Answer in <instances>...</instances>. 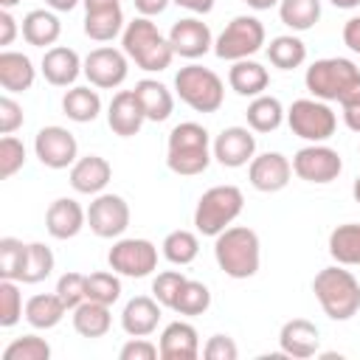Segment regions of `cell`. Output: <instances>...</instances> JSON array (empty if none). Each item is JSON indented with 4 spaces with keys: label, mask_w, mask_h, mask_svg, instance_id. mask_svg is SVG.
I'll return each instance as SVG.
<instances>
[{
    "label": "cell",
    "mask_w": 360,
    "mask_h": 360,
    "mask_svg": "<svg viewBox=\"0 0 360 360\" xmlns=\"http://www.w3.org/2000/svg\"><path fill=\"white\" fill-rule=\"evenodd\" d=\"M267 59L278 70H295V68H301L307 62V45L295 34L273 37L270 45H267Z\"/></svg>",
    "instance_id": "836d02e7"
},
{
    "label": "cell",
    "mask_w": 360,
    "mask_h": 360,
    "mask_svg": "<svg viewBox=\"0 0 360 360\" xmlns=\"http://www.w3.org/2000/svg\"><path fill=\"white\" fill-rule=\"evenodd\" d=\"M329 256L335 264H360V222H343L329 233Z\"/></svg>",
    "instance_id": "1f68e13d"
},
{
    "label": "cell",
    "mask_w": 360,
    "mask_h": 360,
    "mask_svg": "<svg viewBox=\"0 0 360 360\" xmlns=\"http://www.w3.org/2000/svg\"><path fill=\"white\" fill-rule=\"evenodd\" d=\"M112 180V166L101 155H84L70 166V186L76 194H101Z\"/></svg>",
    "instance_id": "603a6c76"
},
{
    "label": "cell",
    "mask_w": 360,
    "mask_h": 360,
    "mask_svg": "<svg viewBox=\"0 0 360 360\" xmlns=\"http://www.w3.org/2000/svg\"><path fill=\"white\" fill-rule=\"evenodd\" d=\"M287 127L292 135L309 141V143H323L335 135L338 129V115L329 107V101L321 98H295L287 110Z\"/></svg>",
    "instance_id": "9c48e42d"
},
{
    "label": "cell",
    "mask_w": 360,
    "mask_h": 360,
    "mask_svg": "<svg viewBox=\"0 0 360 360\" xmlns=\"http://www.w3.org/2000/svg\"><path fill=\"white\" fill-rule=\"evenodd\" d=\"M352 197L360 202V174H357V180H354V186H352Z\"/></svg>",
    "instance_id": "94428289"
},
{
    "label": "cell",
    "mask_w": 360,
    "mask_h": 360,
    "mask_svg": "<svg viewBox=\"0 0 360 360\" xmlns=\"http://www.w3.org/2000/svg\"><path fill=\"white\" fill-rule=\"evenodd\" d=\"M228 84H231L233 93H239L245 98H256V96H262L267 90L270 73H267L264 65H259L253 59H239L228 70Z\"/></svg>",
    "instance_id": "4316f807"
},
{
    "label": "cell",
    "mask_w": 360,
    "mask_h": 360,
    "mask_svg": "<svg viewBox=\"0 0 360 360\" xmlns=\"http://www.w3.org/2000/svg\"><path fill=\"white\" fill-rule=\"evenodd\" d=\"M59 34H62V22L48 8H34L22 17V39L34 48H45V51L53 48Z\"/></svg>",
    "instance_id": "484cf974"
},
{
    "label": "cell",
    "mask_w": 360,
    "mask_h": 360,
    "mask_svg": "<svg viewBox=\"0 0 360 360\" xmlns=\"http://www.w3.org/2000/svg\"><path fill=\"white\" fill-rule=\"evenodd\" d=\"M87 225L98 239H121L129 228V202L121 194H96L87 208Z\"/></svg>",
    "instance_id": "7c38bea8"
},
{
    "label": "cell",
    "mask_w": 360,
    "mask_h": 360,
    "mask_svg": "<svg viewBox=\"0 0 360 360\" xmlns=\"http://www.w3.org/2000/svg\"><path fill=\"white\" fill-rule=\"evenodd\" d=\"M202 357L205 360H236L239 349L231 335H211L202 346Z\"/></svg>",
    "instance_id": "7dc6e473"
},
{
    "label": "cell",
    "mask_w": 360,
    "mask_h": 360,
    "mask_svg": "<svg viewBox=\"0 0 360 360\" xmlns=\"http://www.w3.org/2000/svg\"><path fill=\"white\" fill-rule=\"evenodd\" d=\"M87 298L112 307L121 298V278L115 270H96L87 276Z\"/></svg>",
    "instance_id": "60d3db41"
},
{
    "label": "cell",
    "mask_w": 360,
    "mask_h": 360,
    "mask_svg": "<svg viewBox=\"0 0 360 360\" xmlns=\"http://www.w3.org/2000/svg\"><path fill=\"white\" fill-rule=\"evenodd\" d=\"M169 42L174 48V56H183V59H200L214 48L211 28L200 17L177 20L172 25V31H169Z\"/></svg>",
    "instance_id": "e0dca14e"
},
{
    "label": "cell",
    "mask_w": 360,
    "mask_h": 360,
    "mask_svg": "<svg viewBox=\"0 0 360 360\" xmlns=\"http://www.w3.org/2000/svg\"><path fill=\"white\" fill-rule=\"evenodd\" d=\"M42 76L48 84L53 87H68L79 79V73H84V59L65 45H53L42 53Z\"/></svg>",
    "instance_id": "ffe728a7"
},
{
    "label": "cell",
    "mask_w": 360,
    "mask_h": 360,
    "mask_svg": "<svg viewBox=\"0 0 360 360\" xmlns=\"http://www.w3.org/2000/svg\"><path fill=\"white\" fill-rule=\"evenodd\" d=\"M253 11H267V8H273V6H278V0H245Z\"/></svg>",
    "instance_id": "680465c9"
},
{
    "label": "cell",
    "mask_w": 360,
    "mask_h": 360,
    "mask_svg": "<svg viewBox=\"0 0 360 360\" xmlns=\"http://www.w3.org/2000/svg\"><path fill=\"white\" fill-rule=\"evenodd\" d=\"M340 110H343V124H346L352 132H360V93L352 96L349 101H343Z\"/></svg>",
    "instance_id": "816d5d0a"
},
{
    "label": "cell",
    "mask_w": 360,
    "mask_h": 360,
    "mask_svg": "<svg viewBox=\"0 0 360 360\" xmlns=\"http://www.w3.org/2000/svg\"><path fill=\"white\" fill-rule=\"evenodd\" d=\"M174 93L183 104H188L194 112H217L225 101V84L222 79L202 65H186L174 76Z\"/></svg>",
    "instance_id": "52a82bcc"
},
{
    "label": "cell",
    "mask_w": 360,
    "mask_h": 360,
    "mask_svg": "<svg viewBox=\"0 0 360 360\" xmlns=\"http://www.w3.org/2000/svg\"><path fill=\"white\" fill-rule=\"evenodd\" d=\"M214 259L219 270L231 278H250L262 264V242L259 233L248 225H228L214 236Z\"/></svg>",
    "instance_id": "6da1fadb"
},
{
    "label": "cell",
    "mask_w": 360,
    "mask_h": 360,
    "mask_svg": "<svg viewBox=\"0 0 360 360\" xmlns=\"http://www.w3.org/2000/svg\"><path fill=\"white\" fill-rule=\"evenodd\" d=\"M17 31H22V28H17V20H14L11 8H3V11H0V45H3V48L11 45L14 37H17Z\"/></svg>",
    "instance_id": "f907efd6"
},
{
    "label": "cell",
    "mask_w": 360,
    "mask_h": 360,
    "mask_svg": "<svg viewBox=\"0 0 360 360\" xmlns=\"http://www.w3.org/2000/svg\"><path fill=\"white\" fill-rule=\"evenodd\" d=\"M34 155L48 169H68L79 160V143L70 129L48 124L34 135Z\"/></svg>",
    "instance_id": "5bb4252c"
},
{
    "label": "cell",
    "mask_w": 360,
    "mask_h": 360,
    "mask_svg": "<svg viewBox=\"0 0 360 360\" xmlns=\"http://www.w3.org/2000/svg\"><path fill=\"white\" fill-rule=\"evenodd\" d=\"M340 172H343V160H340L338 149H332L326 143H309L292 155V174L307 183L323 186V183L338 180Z\"/></svg>",
    "instance_id": "8fae6325"
},
{
    "label": "cell",
    "mask_w": 360,
    "mask_h": 360,
    "mask_svg": "<svg viewBox=\"0 0 360 360\" xmlns=\"http://www.w3.org/2000/svg\"><path fill=\"white\" fill-rule=\"evenodd\" d=\"M160 323V301L155 295H135L124 304L121 329L129 338H149Z\"/></svg>",
    "instance_id": "7402d4cb"
},
{
    "label": "cell",
    "mask_w": 360,
    "mask_h": 360,
    "mask_svg": "<svg viewBox=\"0 0 360 360\" xmlns=\"http://www.w3.org/2000/svg\"><path fill=\"white\" fill-rule=\"evenodd\" d=\"M343 45L354 53H360V14L357 17H349L343 22Z\"/></svg>",
    "instance_id": "f5cc1de1"
},
{
    "label": "cell",
    "mask_w": 360,
    "mask_h": 360,
    "mask_svg": "<svg viewBox=\"0 0 360 360\" xmlns=\"http://www.w3.org/2000/svg\"><path fill=\"white\" fill-rule=\"evenodd\" d=\"M107 264L110 270H115L118 276L127 278H146L149 273L158 270V248L149 239H118L110 253H107Z\"/></svg>",
    "instance_id": "30bf717a"
},
{
    "label": "cell",
    "mask_w": 360,
    "mask_h": 360,
    "mask_svg": "<svg viewBox=\"0 0 360 360\" xmlns=\"http://www.w3.org/2000/svg\"><path fill=\"white\" fill-rule=\"evenodd\" d=\"M304 84L312 93V98L343 104L360 93V68L352 59L326 56V59H318L307 68Z\"/></svg>",
    "instance_id": "5b68a950"
},
{
    "label": "cell",
    "mask_w": 360,
    "mask_h": 360,
    "mask_svg": "<svg viewBox=\"0 0 360 360\" xmlns=\"http://www.w3.org/2000/svg\"><path fill=\"white\" fill-rule=\"evenodd\" d=\"M68 307L65 301L53 292H39V295H31L25 301V321L34 326V329H53L56 323H62Z\"/></svg>",
    "instance_id": "f1b7e54d"
},
{
    "label": "cell",
    "mask_w": 360,
    "mask_h": 360,
    "mask_svg": "<svg viewBox=\"0 0 360 360\" xmlns=\"http://www.w3.org/2000/svg\"><path fill=\"white\" fill-rule=\"evenodd\" d=\"M62 112L76 124L96 121L101 112V96L93 87H70L62 96Z\"/></svg>",
    "instance_id": "d6a6232c"
},
{
    "label": "cell",
    "mask_w": 360,
    "mask_h": 360,
    "mask_svg": "<svg viewBox=\"0 0 360 360\" xmlns=\"http://www.w3.org/2000/svg\"><path fill=\"white\" fill-rule=\"evenodd\" d=\"M290 177H292V163L281 152H262L248 163V180L256 191L276 194L287 188Z\"/></svg>",
    "instance_id": "2e32d148"
},
{
    "label": "cell",
    "mask_w": 360,
    "mask_h": 360,
    "mask_svg": "<svg viewBox=\"0 0 360 360\" xmlns=\"http://www.w3.org/2000/svg\"><path fill=\"white\" fill-rule=\"evenodd\" d=\"M132 3H135V8H138L141 17H158V14H163L166 6L174 3V0H132Z\"/></svg>",
    "instance_id": "db71d44e"
},
{
    "label": "cell",
    "mask_w": 360,
    "mask_h": 360,
    "mask_svg": "<svg viewBox=\"0 0 360 360\" xmlns=\"http://www.w3.org/2000/svg\"><path fill=\"white\" fill-rule=\"evenodd\" d=\"M248 127L253 132H276L284 121H287V110L281 107V101L276 96H256L250 104H248Z\"/></svg>",
    "instance_id": "4dcf8cb0"
},
{
    "label": "cell",
    "mask_w": 360,
    "mask_h": 360,
    "mask_svg": "<svg viewBox=\"0 0 360 360\" xmlns=\"http://www.w3.org/2000/svg\"><path fill=\"white\" fill-rule=\"evenodd\" d=\"M87 225V211L73 197H59L45 211V228L53 239H73Z\"/></svg>",
    "instance_id": "44dd1931"
},
{
    "label": "cell",
    "mask_w": 360,
    "mask_h": 360,
    "mask_svg": "<svg viewBox=\"0 0 360 360\" xmlns=\"http://www.w3.org/2000/svg\"><path fill=\"white\" fill-rule=\"evenodd\" d=\"M121 360H155L160 357V346H155L149 338H129L121 352H118Z\"/></svg>",
    "instance_id": "681fc988"
},
{
    "label": "cell",
    "mask_w": 360,
    "mask_h": 360,
    "mask_svg": "<svg viewBox=\"0 0 360 360\" xmlns=\"http://www.w3.org/2000/svg\"><path fill=\"white\" fill-rule=\"evenodd\" d=\"M124 11L121 6L115 8H101V11H84V34L93 42H110L118 34H124Z\"/></svg>",
    "instance_id": "e575fe53"
},
{
    "label": "cell",
    "mask_w": 360,
    "mask_h": 360,
    "mask_svg": "<svg viewBox=\"0 0 360 360\" xmlns=\"http://www.w3.org/2000/svg\"><path fill=\"white\" fill-rule=\"evenodd\" d=\"M37 68L34 62L20 51H3L0 53V84L6 93H25L34 87Z\"/></svg>",
    "instance_id": "d4e9b609"
},
{
    "label": "cell",
    "mask_w": 360,
    "mask_h": 360,
    "mask_svg": "<svg viewBox=\"0 0 360 360\" xmlns=\"http://www.w3.org/2000/svg\"><path fill=\"white\" fill-rule=\"evenodd\" d=\"M174 3L191 14H208L214 8V0H174Z\"/></svg>",
    "instance_id": "11a10c76"
},
{
    "label": "cell",
    "mask_w": 360,
    "mask_h": 360,
    "mask_svg": "<svg viewBox=\"0 0 360 360\" xmlns=\"http://www.w3.org/2000/svg\"><path fill=\"white\" fill-rule=\"evenodd\" d=\"M318 346H321V332L307 318H292L278 332V349H281L284 357L307 360V357L318 354Z\"/></svg>",
    "instance_id": "ac0fdd59"
},
{
    "label": "cell",
    "mask_w": 360,
    "mask_h": 360,
    "mask_svg": "<svg viewBox=\"0 0 360 360\" xmlns=\"http://www.w3.org/2000/svg\"><path fill=\"white\" fill-rule=\"evenodd\" d=\"M160 357L163 360H197L200 357V335L188 321H172L160 332Z\"/></svg>",
    "instance_id": "cb8c5ba5"
},
{
    "label": "cell",
    "mask_w": 360,
    "mask_h": 360,
    "mask_svg": "<svg viewBox=\"0 0 360 360\" xmlns=\"http://www.w3.org/2000/svg\"><path fill=\"white\" fill-rule=\"evenodd\" d=\"M160 250H163V259H166V262H172V264H177V267H186V264H191V262L197 259V253H200V239H197L194 231L180 228V231L166 233Z\"/></svg>",
    "instance_id": "d590c367"
},
{
    "label": "cell",
    "mask_w": 360,
    "mask_h": 360,
    "mask_svg": "<svg viewBox=\"0 0 360 360\" xmlns=\"http://www.w3.org/2000/svg\"><path fill=\"white\" fill-rule=\"evenodd\" d=\"M25 166V143L14 135L0 138V177L8 180Z\"/></svg>",
    "instance_id": "ee69618b"
},
{
    "label": "cell",
    "mask_w": 360,
    "mask_h": 360,
    "mask_svg": "<svg viewBox=\"0 0 360 360\" xmlns=\"http://www.w3.org/2000/svg\"><path fill=\"white\" fill-rule=\"evenodd\" d=\"M183 284H186V276H183L180 270H163V273H158V276L152 278V295L160 301V307L172 309Z\"/></svg>",
    "instance_id": "f6af8a7d"
},
{
    "label": "cell",
    "mask_w": 360,
    "mask_h": 360,
    "mask_svg": "<svg viewBox=\"0 0 360 360\" xmlns=\"http://www.w3.org/2000/svg\"><path fill=\"white\" fill-rule=\"evenodd\" d=\"M48 357H51V343L39 335L14 338L3 349V360H48Z\"/></svg>",
    "instance_id": "7bdbcfd3"
},
{
    "label": "cell",
    "mask_w": 360,
    "mask_h": 360,
    "mask_svg": "<svg viewBox=\"0 0 360 360\" xmlns=\"http://www.w3.org/2000/svg\"><path fill=\"white\" fill-rule=\"evenodd\" d=\"M312 292L323 315L332 321H349L360 312V281L343 264L318 270V276L312 278Z\"/></svg>",
    "instance_id": "277c9868"
},
{
    "label": "cell",
    "mask_w": 360,
    "mask_h": 360,
    "mask_svg": "<svg viewBox=\"0 0 360 360\" xmlns=\"http://www.w3.org/2000/svg\"><path fill=\"white\" fill-rule=\"evenodd\" d=\"M135 96H138V101L143 107L146 121H166L172 115V110H174L172 90L158 79H141L135 84Z\"/></svg>",
    "instance_id": "83f0119b"
},
{
    "label": "cell",
    "mask_w": 360,
    "mask_h": 360,
    "mask_svg": "<svg viewBox=\"0 0 360 360\" xmlns=\"http://www.w3.org/2000/svg\"><path fill=\"white\" fill-rule=\"evenodd\" d=\"M17 3H20V0H0V6H3V8H14Z\"/></svg>",
    "instance_id": "6125c7cd"
},
{
    "label": "cell",
    "mask_w": 360,
    "mask_h": 360,
    "mask_svg": "<svg viewBox=\"0 0 360 360\" xmlns=\"http://www.w3.org/2000/svg\"><path fill=\"white\" fill-rule=\"evenodd\" d=\"M211 152H214L217 163H222L228 169L248 166L256 158V135L250 127H225L214 138Z\"/></svg>",
    "instance_id": "9a60e30c"
},
{
    "label": "cell",
    "mask_w": 360,
    "mask_h": 360,
    "mask_svg": "<svg viewBox=\"0 0 360 360\" xmlns=\"http://www.w3.org/2000/svg\"><path fill=\"white\" fill-rule=\"evenodd\" d=\"M245 208V194L242 188L225 183V186H211L202 191L194 208V228L202 236H217L222 233Z\"/></svg>",
    "instance_id": "8992f818"
},
{
    "label": "cell",
    "mask_w": 360,
    "mask_h": 360,
    "mask_svg": "<svg viewBox=\"0 0 360 360\" xmlns=\"http://www.w3.org/2000/svg\"><path fill=\"white\" fill-rule=\"evenodd\" d=\"M56 295L65 301L68 309H76L82 301H87V276L82 273H62L56 281Z\"/></svg>",
    "instance_id": "bcb514c9"
},
{
    "label": "cell",
    "mask_w": 360,
    "mask_h": 360,
    "mask_svg": "<svg viewBox=\"0 0 360 360\" xmlns=\"http://www.w3.org/2000/svg\"><path fill=\"white\" fill-rule=\"evenodd\" d=\"M84 11H101V8H115L121 6V0H82Z\"/></svg>",
    "instance_id": "9f6ffc18"
},
{
    "label": "cell",
    "mask_w": 360,
    "mask_h": 360,
    "mask_svg": "<svg viewBox=\"0 0 360 360\" xmlns=\"http://www.w3.org/2000/svg\"><path fill=\"white\" fill-rule=\"evenodd\" d=\"M211 138L208 129L197 121H183L169 132L166 141V166L180 177L202 174L211 163Z\"/></svg>",
    "instance_id": "7a4b0ae2"
},
{
    "label": "cell",
    "mask_w": 360,
    "mask_h": 360,
    "mask_svg": "<svg viewBox=\"0 0 360 360\" xmlns=\"http://www.w3.org/2000/svg\"><path fill=\"white\" fill-rule=\"evenodd\" d=\"M121 51L146 73H160L174 59V48L169 37L158 31L152 17H135L132 22H127L121 34Z\"/></svg>",
    "instance_id": "3957f363"
},
{
    "label": "cell",
    "mask_w": 360,
    "mask_h": 360,
    "mask_svg": "<svg viewBox=\"0 0 360 360\" xmlns=\"http://www.w3.org/2000/svg\"><path fill=\"white\" fill-rule=\"evenodd\" d=\"M84 76L98 90L121 87L127 82V76H129V56L124 51H118V48H110V45L93 48L84 56Z\"/></svg>",
    "instance_id": "4fadbf2b"
},
{
    "label": "cell",
    "mask_w": 360,
    "mask_h": 360,
    "mask_svg": "<svg viewBox=\"0 0 360 360\" xmlns=\"http://www.w3.org/2000/svg\"><path fill=\"white\" fill-rule=\"evenodd\" d=\"M20 318H25L22 292L14 278H0V326L11 329L20 323Z\"/></svg>",
    "instance_id": "b9f144b4"
},
{
    "label": "cell",
    "mask_w": 360,
    "mask_h": 360,
    "mask_svg": "<svg viewBox=\"0 0 360 360\" xmlns=\"http://www.w3.org/2000/svg\"><path fill=\"white\" fill-rule=\"evenodd\" d=\"M73 312V329L82 335V338H104L112 326V315H110V307L107 304H98V301H82Z\"/></svg>",
    "instance_id": "f546056e"
},
{
    "label": "cell",
    "mask_w": 360,
    "mask_h": 360,
    "mask_svg": "<svg viewBox=\"0 0 360 360\" xmlns=\"http://www.w3.org/2000/svg\"><path fill=\"white\" fill-rule=\"evenodd\" d=\"M264 25L259 17L253 14H239L233 17L222 34L214 39V53L225 62H239V59H250L253 53H259L264 48Z\"/></svg>",
    "instance_id": "ba28073f"
},
{
    "label": "cell",
    "mask_w": 360,
    "mask_h": 360,
    "mask_svg": "<svg viewBox=\"0 0 360 360\" xmlns=\"http://www.w3.org/2000/svg\"><path fill=\"white\" fill-rule=\"evenodd\" d=\"M53 11H70V8H76L82 0H45Z\"/></svg>",
    "instance_id": "6f0895ef"
},
{
    "label": "cell",
    "mask_w": 360,
    "mask_h": 360,
    "mask_svg": "<svg viewBox=\"0 0 360 360\" xmlns=\"http://www.w3.org/2000/svg\"><path fill=\"white\" fill-rule=\"evenodd\" d=\"M211 307V290L202 284V281H194V278H186V284L180 287L177 292V301H174V312L177 315H186V318H197L202 312H208Z\"/></svg>",
    "instance_id": "74e56055"
},
{
    "label": "cell",
    "mask_w": 360,
    "mask_h": 360,
    "mask_svg": "<svg viewBox=\"0 0 360 360\" xmlns=\"http://www.w3.org/2000/svg\"><path fill=\"white\" fill-rule=\"evenodd\" d=\"M53 250L42 242H28V256H25V267H22V284H39L53 273Z\"/></svg>",
    "instance_id": "f35d334b"
},
{
    "label": "cell",
    "mask_w": 360,
    "mask_h": 360,
    "mask_svg": "<svg viewBox=\"0 0 360 360\" xmlns=\"http://www.w3.org/2000/svg\"><path fill=\"white\" fill-rule=\"evenodd\" d=\"M22 124H25L22 107H20L11 96H3V98H0V132H3V135H14Z\"/></svg>",
    "instance_id": "c3c4849f"
},
{
    "label": "cell",
    "mask_w": 360,
    "mask_h": 360,
    "mask_svg": "<svg viewBox=\"0 0 360 360\" xmlns=\"http://www.w3.org/2000/svg\"><path fill=\"white\" fill-rule=\"evenodd\" d=\"M146 115H143V107L135 96V90H118L107 107V124L115 135L121 138H132L141 132Z\"/></svg>",
    "instance_id": "d6986e66"
},
{
    "label": "cell",
    "mask_w": 360,
    "mask_h": 360,
    "mask_svg": "<svg viewBox=\"0 0 360 360\" xmlns=\"http://www.w3.org/2000/svg\"><path fill=\"white\" fill-rule=\"evenodd\" d=\"M335 8H357L360 6V0H329Z\"/></svg>",
    "instance_id": "91938a15"
},
{
    "label": "cell",
    "mask_w": 360,
    "mask_h": 360,
    "mask_svg": "<svg viewBox=\"0 0 360 360\" xmlns=\"http://www.w3.org/2000/svg\"><path fill=\"white\" fill-rule=\"evenodd\" d=\"M278 17L292 31H309L321 20V0H278Z\"/></svg>",
    "instance_id": "8d00e7d4"
},
{
    "label": "cell",
    "mask_w": 360,
    "mask_h": 360,
    "mask_svg": "<svg viewBox=\"0 0 360 360\" xmlns=\"http://www.w3.org/2000/svg\"><path fill=\"white\" fill-rule=\"evenodd\" d=\"M25 256H28V245L14 239V236H3L0 239V278H22V267H25Z\"/></svg>",
    "instance_id": "ab89813d"
}]
</instances>
